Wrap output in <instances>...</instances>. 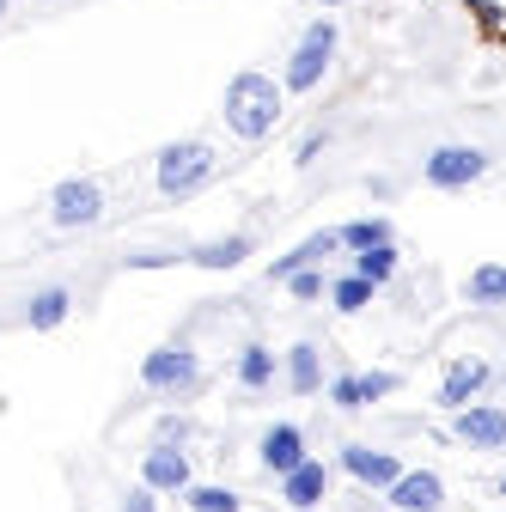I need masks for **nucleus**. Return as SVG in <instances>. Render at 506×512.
<instances>
[{
    "mask_svg": "<svg viewBox=\"0 0 506 512\" xmlns=\"http://www.w3.org/2000/svg\"><path fill=\"white\" fill-rule=\"evenodd\" d=\"M281 104H287V86L263 68H244L226 80V98H220V122H226V135L244 141V147H257L275 135V122H281Z\"/></svg>",
    "mask_w": 506,
    "mask_h": 512,
    "instance_id": "1",
    "label": "nucleus"
},
{
    "mask_svg": "<svg viewBox=\"0 0 506 512\" xmlns=\"http://www.w3.org/2000/svg\"><path fill=\"white\" fill-rule=\"evenodd\" d=\"M214 171H220V153L208 141H171L153 159V177H159V196L165 202H189L196 189L214 183Z\"/></svg>",
    "mask_w": 506,
    "mask_h": 512,
    "instance_id": "2",
    "label": "nucleus"
},
{
    "mask_svg": "<svg viewBox=\"0 0 506 512\" xmlns=\"http://www.w3.org/2000/svg\"><path fill=\"white\" fill-rule=\"evenodd\" d=\"M330 61H336V19H311L287 55V68H281V86L287 92H318L324 74H330Z\"/></svg>",
    "mask_w": 506,
    "mask_h": 512,
    "instance_id": "3",
    "label": "nucleus"
},
{
    "mask_svg": "<svg viewBox=\"0 0 506 512\" xmlns=\"http://www.w3.org/2000/svg\"><path fill=\"white\" fill-rule=\"evenodd\" d=\"M202 384V354L189 342H165L141 360V391L147 397H189Z\"/></svg>",
    "mask_w": 506,
    "mask_h": 512,
    "instance_id": "4",
    "label": "nucleus"
},
{
    "mask_svg": "<svg viewBox=\"0 0 506 512\" xmlns=\"http://www.w3.org/2000/svg\"><path fill=\"white\" fill-rule=\"evenodd\" d=\"M421 177L433 183V189H470V183H482L488 177V153L482 147H464V141H452V147H433L427 159H421Z\"/></svg>",
    "mask_w": 506,
    "mask_h": 512,
    "instance_id": "5",
    "label": "nucleus"
},
{
    "mask_svg": "<svg viewBox=\"0 0 506 512\" xmlns=\"http://www.w3.org/2000/svg\"><path fill=\"white\" fill-rule=\"evenodd\" d=\"M49 220L61 232H80V226H98L104 220V189L92 177H61L49 189Z\"/></svg>",
    "mask_w": 506,
    "mask_h": 512,
    "instance_id": "6",
    "label": "nucleus"
},
{
    "mask_svg": "<svg viewBox=\"0 0 506 512\" xmlns=\"http://www.w3.org/2000/svg\"><path fill=\"white\" fill-rule=\"evenodd\" d=\"M482 391H488V360H452L446 366V378H439V391H433V403L446 409V415H458V409H470V403H482Z\"/></svg>",
    "mask_w": 506,
    "mask_h": 512,
    "instance_id": "7",
    "label": "nucleus"
},
{
    "mask_svg": "<svg viewBox=\"0 0 506 512\" xmlns=\"http://www.w3.org/2000/svg\"><path fill=\"white\" fill-rule=\"evenodd\" d=\"M141 482H147L153 494H189V488H196V482H189V452H183V445L153 439L147 458H141Z\"/></svg>",
    "mask_w": 506,
    "mask_h": 512,
    "instance_id": "8",
    "label": "nucleus"
},
{
    "mask_svg": "<svg viewBox=\"0 0 506 512\" xmlns=\"http://www.w3.org/2000/svg\"><path fill=\"white\" fill-rule=\"evenodd\" d=\"M452 433L470 445V452H500L506 445V409L500 403H470L452 415Z\"/></svg>",
    "mask_w": 506,
    "mask_h": 512,
    "instance_id": "9",
    "label": "nucleus"
},
{
    "mask_svg": "<svg viewBox=\"0 0 506 512\" xmlns=\"http://www.w3.org/2000/svg\"><path fill=\"white\" fill-rule=\"evenodd\" d=\"M305 458H311V452H305V433H299L293 421H275V427H269V433L257 439V464H263V470H269L275 482H281L287 470H299Z\"/></svg>",
    "mask_w": 506,
    "mask_h": 512,
    "instance_id": "10",
    "label": "nucleus"
},
{
    "mask_svg": "<svg viewBox=\"0 0 506 512\" xmlns=\"http://www.w3.org/2000/svg\"><path fill=\"white\" fill-rule=\"evenodd\" d=\"M385 500H391L397 512H446V482H439L433 470H403V476L385 488Z\"/></svg>",
    "mask_w": 506,
    "mask_h": 512,
    "instance_id": "11",
    "label": "nucleus"
},
{
    "mask_svg": "<svg viewBox=\"0 0 506 512\" xmlns=\"http://www.w3.org/2000/svg\"><path fill=\"white\" fill-rule=\"evenodd\" d=\"M281 500H287L293 512H318V506L330 500V464H324V458H305L299 470H287V476H281Z\"/></svg>",
    "mask_w": 506,
    "mask_h": 512,
    "instance_id": "12",
    "label": "nucleus"
},
{
    "mask_svg": "<svg viewBox=\"0 0 506 512\" xmlns=\"http://www.w3.org/2000/svg\"><path fill=\"white\" fill-rule=\"evenodd\" d=\"M342 470H348L354 482H366V488H391V482L403 476L397 452H378V445H342Z\"/></svg>",
    "mask_w": 506,
    "mask_h": 512,
    "instance_id": "13",
    "label": "nucleus"
},
{
    "mask_svg": "<svg viewBox=\"0 0 506 512\" xmlns=\"http://www.w3.org/2000/svg\"><path fill=\"white\" fill-rule=\"evenodd\" d=\"M342 250V232H311L299 250H287V256H275V263H269V281H293L299 269H324V256H336Z\"/></svg>",
    "mask_w": 506,
    "mask_h": 512,
    "instance_id": "14",
    "label": "nucleus"
},
{
    "mask_svg": "<svg viewBox=\"0 0 506 512\" xmlns=\"http://www.w3.org/2000/svg\"><path fill=\"white\" fill-rule=\"evenodd\" d=\"M287 391L293 397H318L324 391V348L318 342H293L287 348Z\"/></svg>",
    "mask_w": 506,
    "mask_h": 512,
    "instance_id": "15",
    "label": "nucleus"
},
{
    "mask_svg": "<svg viewBox=\"0 0 506 512\" xmlns=\"http://www.w3.org/2000/svg\"><path fill=\"white\" fill-rule=\"evenodd\" d=\"M244 256H257V238H250V232H226V238L196 244V250H189V263H196V269H238Z\"/></svg>",
    "mask_w": 506,
    "mask_h": 512,
    "instance_id": "16",
    "label": "nucleus"
},
{
    "mask_svg": "<svg viewBox=\"0 0 506 512\" xmlns=\"http://www.w3.org/2000/svg\"><path fill=\"white\" fill-rule=\"evenodd\" d=\"M275 366H281V354H275V348L244 342V348H238V391H250V397L269 391V384H275Z\"/></svg>",
    "mask_w": 506,
    "mask_h": 512,
    "instance_id": "17",
    "label": "nucleus"
},
{
    "mask_svg": "<svg viewBox=\"0 0 506 512\" xmlns=\"http://www.w3.org/2000/svg\"><path fill=\"white\" fill-rule=\"evenodd\" d=\"M68 311H74V293H68V287H43V293H31V305H25V324H31V330H61V324H68Z\"/></svg>",
    "mask_w": 506,
    "mask_h": 512,
    "instance_id": "18",
    "label": "nucleus"
},
{
    "mask_svg": "<svg viewBox=\"0 0 506 512\" xmlns=\"http://www.w3.org/2000/svg\"><path fill=\"white\" fill-rule=\"evenodd\" d=\"M464 299H470V305H506V263H482V269H470Z\"/></svg>",
    "mask_w": 506,
    "mask_h": 512,
    "instance_id": "19",
    "label": "nucleus"
},
{
    "mask_svg": "<svg viewBox=\"0 0 506 512\" xmlns=\"http://www.w3.org/2000/svg\"><path fill=\"white\" fill-rule=\"evenodd\" d=\"M354 275H366L372 287H391V275H397V244H372V250H354Z\"/></svg>",
    "mask_w": 506,
    "mask_h": 512,
    "instance_id": "20",
    "label": "nucleus"
},
{
    "mask_svg": "<svg viewBox=\"0 0 506 512\" xmlns=\"http://www.w3.org/2000/svg\"><path fill=\"white\" fill-rule=\"evenodd\" d=\"M372 299H378V287H372L366 275H354V269L330 281V305H336V311H366Z\"/></svg>",
    "mask_w": 506,
    "mask_h": 512,
    "instance_id": "21",
    "label": "nucleus"
},
{
    "mask_svg": "<svg viewBox=\"0 0 506 512\" xmlns=\"http://www.w3.org/2000/svg\"><path fill=\"white\" fill-rule=\"evenodd\" d=\"M336 232H342V250H372V244H391V220H385V214L348 220V226H336Z\"/></svg>",
    "mask_w": 506,
    "mask_h": 512,
    "instance_id": "22",
    "label": "nucleus"
},
{
    "mask_svg": "<svg viewBox=\"0 0 506 512\" xmlns=\"http://www.w3.org/2000/svg\"><path fill=\"white\" fill-rule=\"evenodd\" d=\"M183 500H189V512H238V506H244L232 488H189Z\"/></svg>",
    "mask_w": 506,
    "mask_h": 512,
    "instance_id": "23",
    "label": "nucleus"
},
{
    "mask_svg": "<svg viewBox=\"0 0 506 512\" xmlns=\"http://www.w3.org/2000/svg\"><path fill=\"white\" fill-rule=\"evenodd\" d=\"M397 372H360V403L372 409V403H385V397H397Z\"/></svg>",
    "mask_w": 506,
    "mask_h": 512,
    "instance_id": "24",
    "label": "nucleus"
},
{
    "mask_svg": "<svg viewBox=\"0 0 506 512\" xmlns=\"http://www.w3.org/2000/svg\"><path fill=\"white\" fill-rule=\"evenodd\" d=\"M330 403H336V409H366V403H360V372H336V378H330Z\"/></svg>",
    "mask_w": 506,
    "mask_h": 512,
    "instance_id": "25",
    "label": "nucleus"
},
{
    "mask_svg": "<svg viewBox=\"0 0 506 512\" xmlns=\"http://www.w3.org/2000/svg\"><path fill=\"white\" fill-rule=\"evenodd\" d=\"M287 293H293V299H324V269H299V275L287 281Z\"/></svg>",
    "mask_w": 506,
    "mask_h": 512,
    "instance_id": "26",
    "label": "nucleus"
},
{
    "mask_svg": "<svg viewBox=\"0 0 506 512\" xmlns=\"http://www.w3.org/2000/svg\"><path fill=\"white\" fill-rule=\"evenodd\" d=\"M122 263L129 269H165V263H177V250H129Z\"/></svg>",
    "mask_w": 506,
    "mask_h": 512,
    "instance_id": "27",
    "label": "nucleus"
},
{
    "mask_svg": "<svg viewBox=\"0 0 506 512\" xmlns=\"http://www.w3.org/2000/svg\"><path fill=\"white\" fill-rule=\"evenodd\" d=\"M189 433H196V427H189L183 415H165V421H159V439H165V445H189Z\"/></svg>",
    "mask_w": 506,
    "mask_h": 512,
    "instance_id": "28",
    "label": "nucleus"
},
{
    "mask_svg": "<svg viewBox=\"0 0 506 512\" xmlns=\"http://www.w3.org/2000/svg\"><path fill=\"white\" fill-rule=\"evenodd\" d=\"M122 512H159V494L141 482V488H129V500H122Z\"/></svg>",
    "mask_w": 506,
    "mask_h": 512,
    "instance_id": "29",
    "label": "nucleus"
},
{
    "mask_svg": "<svg viewBox=\"0 0 506 512\" xmlns=\"http://www.w3.org/2000/svg\"><path fill=\"white\" fill-rule=\"evenodd\" d=\"M318 153H324V135H305V141H299V165H311Z\"/></svg>",
    "mask_w": 506,
    "mask_h": 512,
    "instance_id": "30",
    "label": "nucleus"
},
{
    "mask_svg": "<svg viewBox=\"0 0 506 512\" xmlns=\"http://www.w3.org/2000/svg\"><path fill=\"white\" fill-rule=\"evenodd\" d=\"M0 19H7V0H0Z\"/></svg>",
    "mask_w": 506,
    "mask_h": 512,
    "instance_id": "31",
    "label": "nucleus"
},
{
    "mask_svg": "<svg viewBox=\"0 0 506 512\" xmlns=\"http://www.w3.org/2000/svg\"><path fill=\"white\" fill-rule=\"evenodd\" d=\"M324 7H342V0H324Z\"/></svg>",
    "mask_w": 506,
    "mask_h": 512,
    "instance_id": "32",
    "label": "nucleus"
},
{
    "mask_svg": "<svg viewBox=\"0 0 506 512\" xmlns=\"http://www.w3.org/2000/svg\"><path fill=\"white\" fill-rule=\"evenodd\" d=\"M500 494H506V482H500Z\"/></svg>",
    "mask_w": 506,
    "mask_h": 512,
    "instance_id": "33",
    "label": "nucleus"
}]
</instances>
